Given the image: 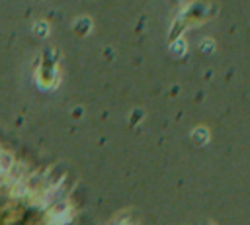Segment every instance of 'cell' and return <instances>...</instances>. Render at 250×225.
<instances>
[{
	"instance_id": "6da1fadb",
	"label": "cell",
	"mask_w": 250,
	"mask_h": 225,
	"mask_svg": "<svg viewBox=\"0 0 250 225\" xmlns=\"http://www.w3.org/2000/svg\"><path fill=\"white\" fill-rule=\"evenodd\" d=\"M14 164V157L10 153H0V176H6Z\"/></svg>"
},
{
	"instance_id": "7a4b0ae2",
	"label": "cell",
	"mask_w": 250,
	"mask_h": 225,
	"mask_svg": "<svg viewBox=\"0 0 250 225\" xmlns=\"http://www.w3.org/2000/svg\"><path fill=\"white\" fill-rule=\"evenodd\" d=\"M191 137H193L197 143H205V141H207V129H203V127H197V129L191 133Z\"/></svg>"
},
{
	"instance_id": "3957f363",
	"label": "cell",
	"mask_w": 250,
	"mask_h": 225,
	"mask_svg": "<svg viewBox=\"0 0 250 225\" xmlns=\"http://www.w3.org/2000/svg\"><path fill=\"white\" fill-rule=\"evenodd\" d=\"M35 33H37L39 37H45V35L49 33V25H47L45 22H39V23L35 25Z\"/></svg>"
},
{
	"instance_id": "277c9868",
	"label": "cell",
	"mask_w": 250,
	"mask_h": 225,
	"mask_svg": "<svg viewBox=\"0 0 250 225\" xmlns=\"http://www.w3.org/2000/svg\"><path fill=\"white\" fill-rule=\"evenodd\" d=\"M174 51H176L178 55H182V51H184V45H176V47H174Z\"/></svg>"
}]
</instances>
